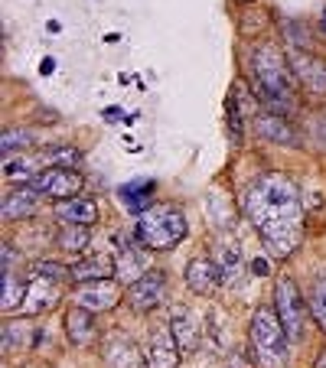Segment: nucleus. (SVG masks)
Masks as SVG:
<instances>
[{
    "label": "nucleus",
    "instance_id": "obj_1",
    "mask_svg": "<svg viewBox=\"0 0 326 368\" xmlns=\"http://www.w3.org/2000/svg\"><path fill=\"white\" fill-rule=\"evenodd\" d=\"M245 219L265 241L267 254L274 261H287L301 248L303 238V199L301 189L284 173H265L248 183L241 199Z\"/></svg>",
    "mask_w": 326,
    "mask_h": 368
},
{
    "label": "nucleus",
    "instance_id": "obj_2",
    "mask_svg": "<svg viewBox=\"0 0 326 368\" xmlns=\"http://www.w3.org/2000/svg\"><path fill=\"white\" fill-rule=\"evenodd\" d=\"M248 72H251V88L255 94L261 98L267 111H277V114H287L291 118L297 108H301V98H297V82H294V72H291V62L284 56L277 46L271 43H261L251 49L248 56Z\"/></svg>",
    "mask_w": 326,
    "mask_h": 368
},
{
    "label": "nucleus",
    "instance_id": "obj_3",
    "mask_svg": "<svg viewBox=\"0 0 326 368\" xmlns=\"http://www.w3.org/2000/svg\"><path fill=\"white\" fill-rule=\"evenodd\" d=\"M186 235V215L176 206H150L147 212L138 215V225H134V238L147 251H173Z\"/></svg>",
    "mask_w": 326,
    "mask_h": 368
},
{
    "label": "nucleus",
    "instance_id": "obj_4",
    "mask_svg": "<svg viewBox=\"0 0 326 368\" xmlns=\"http://www.w3.org/2000/svg\"><path fill=\"white\" fill-rule=\"evenodd\" d=\"M251 352H255V362L261 368H284L287 365V333H284L281 319L271 307H258L255 317H251Z\"/></svg>",
    "mask_w": 326,
    "mask_h": 368
},
{
    "label": "nucleus",
    "instance_id": "obj_5",
    "mask_svg": "<svg viewBox=\"0 0 326 368\" xmlns=\"http://www.w3.org/2000/svg\"><path fill=\"white\" fill-rule=\"evenodd\" d=\"M274 313H277V319H281L287 339H291V343H301L303 329H307L310 307H307V300L301 297V287H297L291 277H281V281L274 283Z\"/></svg>",
    "mask_w": 326,
    "mask_h": 368
},
{
    "label": "nucleus",
    "instance_id": "obj_6",
    "mask_svg": "<svg viewBox=\"0 0 326 368\" xmlns=\"http://www.w3.org/2000/svg\"><path fill=\"white\" fill-rule=\"evenodd\" d=\"M287 62H291L297 88L307 98H313V102H323L326 98V59L313 56L310 49H291L287 52Z\"/></svg>",
    "mask_w": 326,
    "mask_h": 368
},
{
    "label": "nucleus",
    "instance_id": "obj_7",
    "mask_svg": "<svg viewBox=\"0 0 326 368\" xmlns=\"http://www.w3.org/2000/svg\"><path fill=\"white\" fill-rule=\"evenodd\" d=\"M111 245L118 248V261H114V264H118V277H114V281H118L121 287H131V283L138 281L140 274L150 271V267H147V254H144L147 248L140 245L138 238H134V235L128 238L124 231H114Z\"/></svg>",
    "mask_w": 326,
    "mask_h": 368
},
{
    "label": "nucleus",
    "instance_id": "obj_8",
    "mask_svg": "<svg viewBox=\"0 0 326 368\" xmlns=\"http://www.w3.org/2000/svg\"><path fill=\"white\" fill-rule=\"evenodd\" d=\"M167 274L163 271H147V274H140L138 281L128 287V293H124V300H128V307L134 309V313H150V309H157L167 300Z\"/></svg>",
    "mask_w": 326,
    "mask_h": 368
},
{
    "label": "nucleus",
    "instance_id": "obj_9",
    "mask_svg": "<svg viewBox=\"0 0 326 368\" xmlns=\"http://www.w3.org/2000/svg\"><path fill=\"white\" fill-rule=\"evenodd\" d=\"M121 300H124V290H121L118 281H92L72 290V303L88 309V313H108Z\"/></svg>",
    "mask_w": 326,
    "mask_h": 368
},
{
    "label": "nucleus",
    "instance_id": "obj_10",
    "mask_svg": "<svg viewBox=\"0 0 326 368\" xmlns=\"http://www.w3.org/2000/svg\"><path fill=\"white\" fill-rule=\"evenodd\" d=\"M30 186L40 196H49L56 202H62V199H72L82 192V176H78V170H66V166H46Z\"/></svg>",
    "mask_w": 326,
    "mask_h": 368
},
{
    "label": "nucleus",
    "instance_id": "obj_11",
    "mask_svg": "<svg viewBox=\"0 0 326 368\" xmlns=\"http://www.w3.org/2000/svg\"><path fill=\"white\" fill-rule=\"evenodd\" d=\"M180 343H176V336H173L170 323L163 326H154V333L147 339V365L150 368H176L180 365Z\"/></svg>",
    "mask_w": 326,
    "mask_h": 368
},
{
    "label": "nucleus",
    "instance_id": "obj_12",
    "mask_svg": "<svg viewBox=\"0 0 326 368\" xmlns=\"http://www.w3.org/2000/svg\"><path fill=\"white\" fill-rule=\"evenodd\" d=\"M255 134L271 140V144H281V147H301V130L287 121V114L267 111V108H261L255 114Z\"/></svg>",
    "mask_w": 326,
    "mask_h": 368
},
{
    "label": "nucleus",
    "instance_id": "obj_13",
    "mask_svg": "<svg viewBox=\"0 0 326 368\" xmlns=\"http://www.w3.org/2000/svg\"><path fill=\"white\" fill-rule=\"evenodd\" d=\"M183 277H186V287L196 293V297H212L225 283L222 267H219V261H212V257H193L186 264V271H183Z\"/></svg>",
    "mask_w": 326,
    "mask_h": 368
},
{
    "label": "nucleus",
    "instance_id": "obj_14",
    "mask_svg": "<svg viewBox=\"0 0 326 368\" xmlns=\"http://www.w3.org/2000/svg\"><path fill=\"white\" fill-rule=\"evenodd\" d=\"M36 209H40V192H36L30 183L26 186L10 189L4 196V222H23V219H33Z\"/></svg>",
    "mask_w": 326,
    "mask_h": 368
},
{
    "label": "nucleus",
    "instance_id": "obj_15",
    "mask_svg": "<svg viewBox=\"0 0 326 368\" xmlns=\"http://www.w3.org/2000/svg\"><path fill=\"white\" fill-rule=\"evenodd\" d=\"M170 329L176 336V343H180L183 352H196L199 343H203V329H199V319L193 309H173L170 313Z\"/></svg>",
    "mask_w": 326,
    "mask_h": 368
},
{
    "label": "nucleus",
    "instance_id": "obj_16",
    "mask_svg": "<svg viewBox=\"0 0 326 368\" xmlns=\"http://www.w3.org/2000/svg\"><path fill=\"white\" fill-rule=\"evenodd\" d=\"M56 219L59 222H72V225H88L92 228L98 222V202L92 196H72V199H62L56 206Z\"/></svg>",
    "mask_w": 326,
    "mask_h": 368
},
{
    "label": "nucleus",
    "instance_id": "obj_17",
    "mask_svg": "<svg viewBox=\"0 0 326 368\" xmlns=\"http://www.w3.org/2000/svg\"><path fill=\"white\" fill-rule=\"evenodd\" d=\"M56 300H59L56 281L36 277V281L26 287V300H23V307H20V313H23V317H40V313H46L49 307H56Z\"/></svg>",
    "mask_w": 326,
    "mask_h": 368
},
{
    "label": "nucleus",
    "instance_id": "obj_18",
    "mask_svg": "<svg viewBox=\"0 0 326 368\" xmlns=\"http://www.w3.org/2000/svg\"><path fill=\"white\" fill-rule=\"evenodd\" d=\"M114 277H118V264L104 254H95V257H85V261H76V264H72V281L76 283L114 281Z\"/></svg>",
    "mask_w": 326,
    "mask_h": 368
},
{
    "label": "nucleus",
    "instance_id": "obj_19",
    "mask_svg": "<svg viewBox=\"0 0 326 368\" xmlns=\"http://www.w3.org/2000/svg\"><path fill=\"white\" fill-rule=\"evenodd\" d=\"M46 157H4V180L7 183H33L46 170Z\"/></svg>",
    "mask_w": 326,
    "mask_h": 368
},
{
    "label": "nucleus",
    "instance_id": "obj_20",
    "mask_svg": "<svg viewBox=\"0 0 326 368\" xmlns=\"http://www.w3.org/2000/svg\"><path fill=\"white\" fill-rule=\"evenodd\" d=\"M66 336H69L72 345L95 343V336H98V329H95V313H88V309H82V307H72L69 313H66Z\"/></svg>",
    "mask_w": 326,
    "mask_h": 368
},
{
    "label": "nucleus",
    "instance_id": "obj_21",
    "mask_svg": "<svg viewBox=\"0 0 326 368\" xmlns=\"http://www.w3.org/2000/svg\"><path fill=\"white\" fill-rule=\"evenodd\" d=\"M154 189H157V183L154 180H134V183H124V186H118V199L128 206V212H134V215H140V212H147V199L154 196Z\"/></svg>",
    "mask_w": 326,
    "mask_h": 368
},
{
    "label": "nucleus",
    "instance_id": "obj_22",
    "mask_svg": "<svg viewBox=\"0 0 326 368\" xmlns=\"http://www.w3.org/2000/svg\"><path fill=\"white\" fill-rule=\"evenodd\" d=\"M92 241V231L88 225H72V222H59V235H56V245H59L66 254H82Z\"/></svg>",
    "mask_w": 326,
    "mask_h": 368
},
{
    "label": "nucleus",
    "instance_id": "obj_23",
    "mask_svg": "<svg viewBox=\"0 0 326 368\" xmlns=\"http://www.w3.org/2000/svg\"><path fill=\"white\" fill-rule=\"evenodd\" d=\"M26 300V287L17 281V277L10 274V271H4V293H0V309L4 313H20V307H23Z\"/></svg>",
    "mask_w": 326,
    "mask_h": 368
},
{
    "label": "nucleus",
    "instance_id": "obj_24",
    "mask_svg": "<svg viewBox=\"0 0 326 368\" xmlns=\"http://www.w3.org/2000/svg\"><path fill=\"white\" fill-rule=\"evenodd\" d=\"M307 307H310V317L317 319V326L326 333V274H320L310 287V297H307Z\"/></svg>",
    "mask_w": 326,
    "mask_h": 368
},
{
    "label": "nucleus",
    "instance_id": "obj_25",
    "mask_svg": "<svg viewBox=\"0 0 326 368\" xmlns=\"http://www.w3.org/2000/svg\"><path fill=\"white\" fill-rule=\"evenodd\" d=\"M219 267H222V277H225V283H239L241 281V271H245V264H241V251H239V245H225L222 248V254H219Z\"/></svg>",
    "mask_w": 326,
    "mask_h": 368
},
{
    "label": "nucleus",
    "instance_id": "obj_26",
    "mask_svg": "<svg viewBox=\"0 0 326 368\" xmlns=\"http://www.w3.org/2000/svg\"><path fill=\"white\" fill-rule=\"evenodd\" d=\"M36 144V134L26 128H7L4 130V137H0V150H4V157H13L17 150H23V147H33Z\"/></svg>",
    "mask_w": 326,
    "mask_h": 368
},
{
    "label": "nucleus",
    "instance_id": "obj_27",
    "mask_svg": "<svg viewBox=\"0 0 326 368\" xmlns=\"http://www.w3.org/2000/svg\"><path fill=\"white\" fill-rule=\"evenodd\" d=\"M225 118H229V140L241 144V137H245V121H241V111H239V88L225 98Z\"/></svg>",
    "mask_w": 326,
    "mask_h": 368
},
{
    "label": "nucleus",
    "instance_id": "obj_28",
    "mask_svg": "<svg viewBox=\"0 0 326 368\" xmlns=\"http://www.w3.org/2000/svg\"><path fill=\"white\" fill-rule=\"evenodd\" d=\"M46 160H49V166H66V170H78L82 166V154L76 147H49Z\"/></svg>",
    "mask_w": 326,
    "mask_h": 368
},
{
    "label": "nucleus",
    "instance_id": "obj_29",
    "mask_svg": "<svg viewBox=\"0 0 326 368\" xmlns=\"http://www.w3.org/2000/svg\"><path fill=\"white\" fill-rule=\"evenodd\" d=\"M33 277H46V281H72V267L66 264H56V261H36L33 264Z\"/></svg>",
    "mask_w": 326,
    "mask_h": 368
},
{
    "label": "nucleus",
    "instance_id": "obj_30",
    "mask_svg": "<svg viewBox=\"0 0 326 368\" xmlns=\"http://www.w3.org/2000/svg\"><path fill=\"white\" fill-rule=\"evenodd\" d=\"M284 33L291 36L294 43H301V49H310V36H307V30H303V23H287Z\"/></svg>",
    "mask_w": 326,
    "mask_h": 368
},
{
    "label": "nucleus",
    "instance_id": "obj_31",
    "mask_svg": "<svg viewBox=\"0 0 326 368\" xmlns=\"http://www.w3.org/2000/svg\"><path fill=\"white\" fill-rule=\"evenodd\" d=\"M251 271H255L258 277H267V274H271V264H267V257H255V261H251Z\"/></svg>",
    "mask_w": 326,
    "mask_h": 368
},
{
    "label": "nucleus",
    "instance_id": "obj_32",
    "mask_svg": "<svg viewBox=\"0 0 326 368\" xmlns=\"http://www.w3.org/2000/svg\"><path fill=\"white\" fill-rule=\"evenodd\" d=\"M0 254H4V271H10V264H13V261H17V251L10 248L7 241H4V248H0Z\"/></svg>",
    "mask_w": 326,
    "mask_h": 368
},
{
    "label": "nucleus",
    "instance_id": "obj_33",
    "mask_svg": "<svg viewBox=\"0 0 326 368\" xmlns=\"http://www.w3.org/2000/svg\"><path fill=\"white\" fill-rule=\"evenodd\" d=\"M52 72H56V59H52V56H46V59L40 62V75H52Z\"/></svg>",
    "mask_w": 326,
    "mask_h": 368
},
{
    "label": "nucleus",
    "instance_id": "obj_34",
    "mask_svg": "<svg viewBox=\"0 0 326 368\" xmlns=\"http://www.w3.org/2000/svg\"><path fill=\"white\" fill-rule=\"evenodd\" d=\"M121 118V108H104V121H114Z\"/></svg>",
    "mask_w": 326,
    "mask_h": 368
},
{
    "label": "nucleus",
    "instance_id": "obj_35",
    "mask_svg": "<svg viewBox=\"0 0 326 368\" xmlns=\"http://www.w3.org/2000/svg\"><path fill=\"white\" fill-rule=\"evenodd\" d=\"M46 30H49V33H59L62 23H59V20H49V23H46Z\"/></svg>",
    "mask_w": 326,
    "mask_h": 368
},
{
    "label": "nucleus",
    "instance_id": "obj_36",
    "mask_svg": "<svg viewBox=\"0 0 326 368\" xmlns=\"http://www.w3.org/2000/svg\"><path fill=\"white\" fill-rule=\"evenodd\" d=\"M313 368H326V349L317 355V362H313Z\"/></svg>",
    "mask_w": 326,
    "mask_h": 368
},
{
    "label": "nucleus",
    "instance_id": "obj_37",
    "mask_svg": "<svg viewBox=\"0 0 326 368\" xmlns=\"http://www.w3.org/2000/svg\"><path fill=\"white\" fill-rule=\"evenodd\" d=\"M320 30H323V33H326V10H323V13H320Z\"/></svg>",
    "mask_w": 326,
    "mask_h": 368
},
{
    "label": "nucleus",
    "instance_id": "obj_38",
    "mask_svg": "<svg viewBox=\"0 0 326 368\" xmlns=\"http://www.w3.org/2000/svg\"><path fill=\"white\" fill-rule=\"evenodd\" d=\"M235 4H251V0H235Z\"/></svg>",
    "mask_w": 326,
    "mask_h": 368
}]
</instances>
